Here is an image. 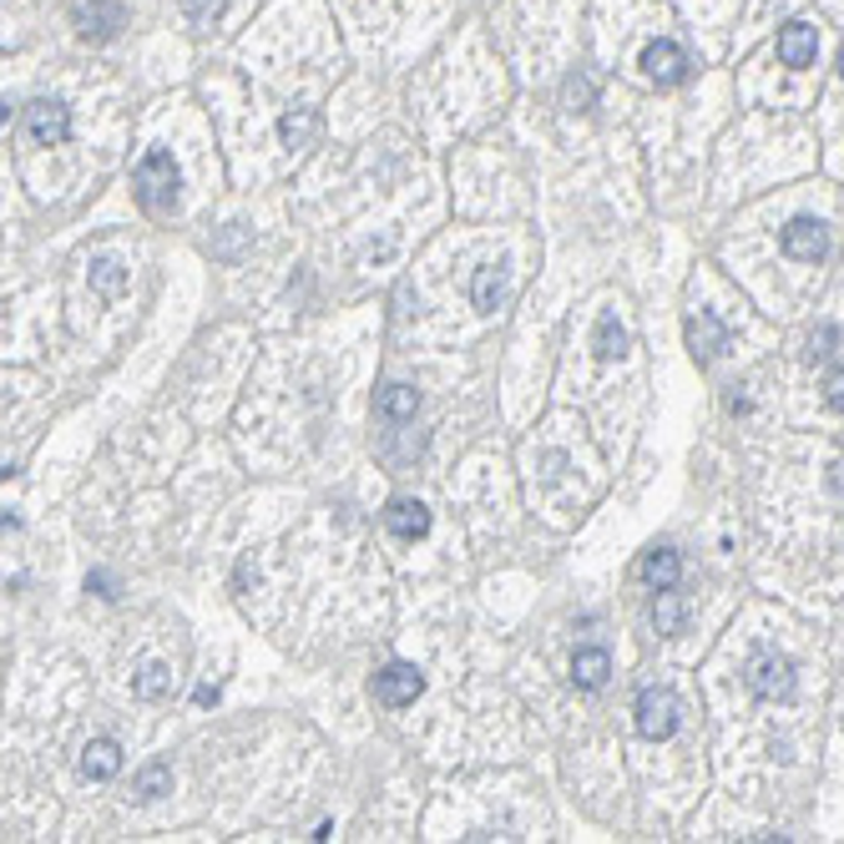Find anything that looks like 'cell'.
Wrapping results in <instances>:
<instances>
[{"label": "cell", "mask_w": 844, "mask_h": 844, "mask_svg": "<svg viewBox=\"0 0 844 844\" xmlns=\"http://www.w3.org/2000/svg\"><path fill=\"white\" fill-rule=\"evenodd\" d=\"M167 789H173V769H167V764H147L142 773H137V784H131V794H137V799H162V794H167Z\"/></svg>", "instance_id": "cell-19"}, {"label": "cell", "mask_w": 844, "mask_h": 844, "mask_svg": "<svg viewBox=\"0 0 844 844\" xmlns=\"http://www.w3.org/2000/svg\"><path fill=\"white\" fill-rule=\"evenodd\" d=\"M375 410L385 420H410V415L420 410V394L410 390V385H385V390L375 394Z\"/></svg>", "instance_id": "cell-16"}, {"label": "cell", "mask_w": 844, "mask_h": 844, "mask_svg": "<svg viewBox=\"0 0 844 844\" xmlns=\"http://www.w3.org/2000/svg\"><path fill=\"white\" fill-rule=\"evenodd\" d=\"M815 56H819V30L809 26V21H789V26L779 30V61L794 66V72H804V66H815Z\"/></svg>", "instance_id": "cell-9"}, {"label": "cell", "mask_w": 844, "mask_h": 844, "mask_svg": "<svg viewBox=\"0 0 844 844\" xmlns=\"http://www.w3.org/2000/svg\"><path fill=\"white\" fill-rule=\"evenodd\" d=\"M470 299H476L481 314H495L501 299H506V263H486L481 274H476V284H470Z\"/></svg>", "instance_id": "cell-14"}, {"label": "cell", "mask_w": 844, "mask_h": 844, "mask_svg": "<svg viewBox=\"0 0 844 844\" xmlns=\"http://www.w3.org/2000/svg\"><path fill=\"white\" fill-rule=\"evenodd\" d=\"M375 703H385V708H410V703L425 693V678L420 668H410V663H390V668L375 672Z\"/></svg>", "instance_id": "cell-4"}, {"label": "cell", "mask_w": 844, "mask_h": 844, "mask_svg": "<svg viewBox=\"0 0 844 844\" xmlns=\"http://www.w3.org/2000/svg\"><path fill=\"white\" fill-rule=\"evenodd\" d=\"M653 627L657 632H678V627H683V602L672 597V592H663V597H657V607H653Z\"/></svg>", "instance_id": "cell-23"}, {"label": "cell", "mask_w": 844, "mask_h": 844, "mask_svg": "<svg viewBox=\"0 0 844 844\" xmlns=\"http://www.w3.org/2000/svg\"><path fill=\"white\" fill-rule=\"evenodd\" d=\"M223 11V0H182V15L192 26H213V15Z\"/></svg>", "instance_id": "cell-24"}, {"label": "cell", "mask_w": 844, "mask_h": 844, "mask_svg": "<svg viewBox=\"0 0 844 844\" xmlns=\"http://www.w3.org/2000/svg\"><path fill=\"white\" fill-rule=\"evenodd\" d=\"M683 718V703L672 688H642L638 693V733L642 739H672Z\"/></svg>", "instance_id": "cell-2"}, {"label": "cell", "mask_w": 844, "mask_h": 844, "mask_svg": "<svg viewBox=\"0 0 844 844\" xmlns=\"http://www.w3.org/2000/svg\"><path fill=\"white\" fill-rule=\"evenodd\" d=\"M642 76L657 81V87H678L688 76V51L678 41H653L642 46Z\"/></svg>", "instance_id": "cell-6"}, {"label": "cell", "mask_w": 844, "mask_h": 844, "mask_svg": "<svg viewBox=\"0 0 844 844\" xmlns=\"http://www.w3.org/2000/svg\"><path fill=\"white\" fill-rule=\"evenodd\" d=\"M743 683H748V693H758V698H794V663L779 653H754L748 657V672H743Z\"/></svg>", "instance_id": "cell-3"}, {"label": "cell", "mask_w": 844, "mask_h": 844, "mask_svg": "<svg viewBox=\"0 0 844 844\" xmlns=\"http://www.w3.org/2000/svg\"><path fill=\"white\" fill-rule=\"evenodd\" d=\"M26 131L36 147H61L72 137V112L61 102H30L26 106Z\"/></svg>", "instance_id": "cell-7"}, {"label": "cell", "mask_w": 844, "mask_h": 844, "mask_svg": "<svg viewBox=\"0 0 844 844\" xmlns=\"http://www.w3.org/2000/svg\"><path fill=\"white\" fill-rule=\"evenodd\" d=\"M824 400L844 415V369H830V375H824Z\"/></svg>", "instance_id": "cell-26"}, {"label": "cell", "mask_w": 844, "mask_h": 844, "mask_svg": "<svg viewBox=\"0 0 844 844\" xmlns=\"http://www.w3.org/2000/svg\"><path fill=\"white\" fill-rule=\"evenodd\" d=\"M284 147H308V137H314V131H319V112H314V106H293L289 117H284Z\"/></svg>", "instance_id": "cell-17"}, {"label": "cell", "mask_w": 844, "mask_h": 844, "mask_svg": "<svg viewBox=\"0 0 844 844\" xmlns=\"http://www.w3.org/2000/svg\"><path fill=\"white\" fill-rule=\"evenodd\" d=\"M779 248L799 263H819L824 253H830V228H824L819 218H794L784 234H779Z\"/></svg>", "instance_id": "cell-5"}, {"label": "cell", "mask_w": 844, "mask_h": 844, "mask_svg": "<svg viewBox=\"0 0 844 844\" xmlns=\"http://www.w3.org/2000/svg\"><path fill=\"white\" fill-rule=\"evenodd\" d=\"M385 526H390L400 541H420V537H430V511H425V501H415V495H394L390 511H385Z\"/></svg>", "instance_id": "cell-10"}, {"label": "cell", "mask_w": 844, "mask_h": 844, "mask_svg": "<svg viewBox=\"0 0 844 844\" xmlns=\"http://www.w3.org/2000/svg\"><path fill=\"white\" fill-rule=\"evenodd\" d=\"M182 177H177V162L167 147H152L142 162H137V173H131V192H137V203L152 213V218H167L177 213V198H182Z\"/></svg>", "instance_id": "cell-1"}, {"label": "cell", "mask_w": 844, "mask_h": 844, "mask_svg": "<svg viewBox=\"0 0 844 844\" xmlns=\"http://www.w3.org/2000/svg\"><path fill=\"white\" fill-rule=\"evenodd\" d=\"M607 678H612V657L602 647H582V653L571 657V683L582 688V693H597Z\"/></svg>", "instance_id": "cell-13"}, {"label": "cell", "mask_w": 844, "mask_h": 844, "mask_svg": "<svg viewBox=\"0 0 844 844\" xmlns=\"http://www.w3.org/2000/svg\"><path fill=\"white\" fill-rule=\"evenodd\" d=\"M642 582L657 587V592H672V587L683 582V562H678V552L672 546H653V552L642 556Z\"/></svg>", "instance_id": "cell-12"}, {"label": "cell", "mask_w": 844, "mask_h": 844, "mask_svg": "<svg viewBox=\"0 0 844 844\" xmlns=\"http://www.w3.org/2000/svg\"><path fill=\"white\" fill-rule=\"evenodd\" d=\"M122 21H127L122 0H81V5H76V36H81V41H106V36H117Z\"/></svg>", "instance_id": "cell-8"}, {"label": "cell", "mask_w": 844, "mask_h": 844, "mask_svg": "<svg viewBox=\"0 0 844 844\" xmlns=\"http://www.w3.org/2000/svg\"><path fill=\"white\" fill-rule=\"evenodd\" d=\"M192 703H203V708H207V703H218V688H213V683H198V693H192Z\"/></svg>", "instance_id": "cell-27"}, {"label": "cell", "mask_w": 844, "mask_h": 844, "mask_svg": "<svg viewBox=\"0 0 844 844\" xmlns=\"http://www.w3.org/2000/svg\"><path fill=\"white\" fill-rule=\"evenodd\" d=\"M627 354V329L612 314H602L597 319V360H622Z\"/></svg>", "instance_id": "cell-20"}, {"label": "cell", "mask_w": 844, "mask_h": 844, "mask_svg": "<svg viewBox=\"0 0 844 844\" xmlns=\"http://www.w3.org/2000/svg\"><path fill=\"white\" fill-rule=\"evenodd\" d=\"M117 769H122V748L112 739H91L87 748H81V773H87V779H112Z\"/></svg>", "instance_id": "cell-15"}, {"label": "cell", "mask_w": 844, "mask_h": 844, "mask_svg": "<svg viewBox=\"0 0 844 844\" xmlns=\"http://www.w3.org/2000/svg\"><path fill=\"white\" fill-rule=\"evenodd\" d=\"M840 72H844V46H840Z\"/></svg>", "instance_id": "cell-28"}, {"label": "cell", "mask_w": 844, "mask_h": 844, "mask_svg": "<svg viewBox=\"0 0 844 844\" xmlns=\"http://www.w3.org/2000/svg\"><path fill=\"white\" fill-rule=\"evenodd\" d=\"M728 344V329L718 314H708V308H698V314H688V350L698 354V364H708L718 350Z\"/></svg>", "instance_id": "cell-11"}, {"label": "cell", "mask_w": 844, "mask_h": 844, "mask_svg": "<svg viewBox=\"0 0 844 844\" xmlns=\"http://www.w3.org/2000/svg\"><path fill=\"white\" fill-rule=\"evenodd\" d=\"M87 592H97L102 602H112V597H117V577H112V571H91V577H87Z\"/></svg>", "instance_id": "cell-25"}, {"label": "cell", "mask_w": 844, "mask_h": 844, "mask_svg": "<svg viewBox=\"0 0 844 844\" xmlns=\"http://www.w3.org/2000/svg\"><path fill=\"white\" fill-rule=\"evenodd\" d=\"M562 102H567V112H592V102H597V87H592V76H587V72L567 76V87H562Z\"/></svg>", "instance_id": "cell-22"}, {"label": "cell", "mask_w": 844, "mask_h": 844, "mask_svg": "<svg viewBox=\"0 0 844 844\" xmlns=\"http://www.w3.org/2000/svg\"><path fill=\"white\" fill-rule=\"evenodd\" d=\"M91 284H97V293H106V299H117L122 289H127V268L112 259H91Z\"/></svg>", "instance_id": "cell-21"}, {"label": "cell", "mask_w": 844, "mask_h": 844, "mask_svg": "<svg viewBox=\"0 0 844 844\" xmlns=\"http://www.w3.org/2000/svg\"><path fill=\"white\" fill-rule=\"evenodd\" d=\"M131 693H137V698H167V693H173V672L162 668V663H147V668L131 678Z\"/></svg>", "instance_id": "cell-18"}]
</instances>
